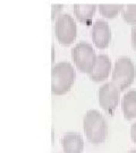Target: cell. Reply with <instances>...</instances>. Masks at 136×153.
Masks as SVG:
<instances>
[{"label":"cell","mask_w":136,"mask_h":153,"mask_svg":"<svg viewBox=\"0 0 136 153\" xmlns=\"http://www.w3.org/2000/svg\"><path fill=\"white\" fill-rule=\"evenodd\" d=\"M111 71H112L111 59L109 58V56L100 53L97 57L95 65L93 67L92 71L88 74V76L93 82H103L109 77Z\"/></svg>","instance_id":"8"},{"label":"cell","mask_w":136,"mask_h":153,"mask_svg":"<svg viewBox=\"0 0 136 153\" xmlns=\"http://www.w3.org/2000/svg\"><path fill=\"white\" fill-rule=\"evenodd\" d=\"M128 153H136V150H131Z\"/></svg>","instance_id":"18"},{"label":"cell","mask_w":136,"mask_h":153,"mask_svg":"<svg viewBox=\"0 0 136 153\" xmlns=\"http://www.w3.org/2000/svg\"><path fill=\"white\" fill-rule=\"evenodd\" d=\"M121 17L126 23L134 25L136 23V4H126L121 9Z\"/></svg>","instance_id":"13"},{"label":"cell","mask_w":136,"mask_h":153,"mask_svg":"<svg viewBox=\"0 0 136 153\" xmlns=\"http://www.w3.org/2000/svg\"><path fill=\"white\" fill-rule=\"evenodd\" d=\"M75 69L71 62L60 61L51 68V93L54 95H64L71 91L75 83Z\"/></svg>","instance_id":"1"},{"label":"cell","mask_w":136,"mask_h":153,"mask_svg":"<svg viewBox=\"0 0 136 153\" xmlns=\"http://www.w3.org/2000/svg\"><path fill=\"white\" fill-rule=\"evenodd\" d=\"M124 4H99L98 9L104 18L112 19L121 13Z\"/></svg>","instance_id":"12"},{"label":"cell","mask_w":136,"mask_h":153,"mask_svg":"<svg viewBox=\"0 0 136 153\" xmlns=\"http://www.w3.org/2000/svg\"><path fill=\"white\" fill-rule=\"evenodd\" d=\"M54 34L61 45H71L77 36V25L69 14H60L54 23Z\"/></svg>","instance_id":"5"},{"label":"cell","mask_w":136,"mask_h":153,"mask_svg":"<svg viewBox=\"0 0 136 153\" xmlns=\"http://www.w3.org/2000/svg\"><path fill=\"white\" fill-rule=\"evenodd\" d=\"M131 36H132V47L133 49L136 51V23L134 25H132V32H131Z\"/></svg>","instance_id":"15"},{"label":"cell","mask_w":136,"mask_h":153,"mask_svg":"<svg viewBox=\"0 0 136 153\" xmlns=\"http://www.w3.org/2000/svg\"><path fill=\"white\" fill-rule=\"evenodd\" d=\"M97 57L98 55L94 48L86 41H81L76 43L71 50V58L74 64L77 69L84 74H90L92 71L97 61Z\"/></svg>","instance_id":"4"},{"label":"cell","mask_w":136,"mask_h":153,"mask_svg":"<svg viewBox=\"0 0 136 153\" xmlns=\"http://www.w3.org/2000/svg\"><path fill=\"white\" fill-rule=\"evenodd\" d=\"M52 61H54V48L52 47Z\"/></svg>","instance_id":"17"},{"label":"cell","mask_w":136,"mask_h":153,"mask_svg":"<svg viewBox=\"0 0 136 153\" xmlns=\"http://www.w3.org/2000/svg\"><path fill=\"white\" fill-rule=\"evenodd\" d=\"M131 137L132 141L136 144V121H134L131 126Z\"/></svg>","instance_id":"16"},{"label":"cell","mask_w":136,"mask_h":153,"mask_svg":"<svg viewBox=\"0 0 136 153\" xmlns=\"http://www.w3.org/2000/svg\"><path fill=\"white\" fill-rule=\"evenodd\" d=\"M100 107L109 114H114L120 102V90L112 82L102 84L98 92Z\"/></svg>","instance_id":"6"},{"label":"cell","mask_w":136,"mask_h":153,"mask_svg":"<svg viewBox=\"0 0 136 153\" xmlns=\"http://www.w3.org/2000/svg\"><path fill=\"white\" fill-rule=\"evenodd\" d=\"M136 75V68L134 61L129 57H120L114 65L111 71V78L120 91H125L131 86Z\"/></svg>","instance_id":"3"},{"label":"cell","mask_w":136,"mask_h":153,"mask_svg":"<svg viewBox=\"0 0 136 153\" xmlns=\"http://www.w3.org/2000/svg\"><path fill=\"white\" fill-rule=\"evenodd\" d=\"M61 146L65 153H82L84 150L83 137L76 131L66 133L61 138Z\"/></svg>","instance_id":"9"},{"label":"cell","mask_w":136,"mask_h":153,"mask_svg":"<svg viewBox=\"0 0 136 153\" xmlns=\"http://www.w3.org/2000/svg\"><path fill=\"white\" fill-rule=\"evenodd\" d=\"M111 27L103 19H98L92 24L91 38L94 45L99 49L108 48L111 42Z\"/></svg>","instance_id":"7"},{"label":"cell","mask_w":136,"mask_h":153,"mask_svg":"<svg viewBox=\"0 0 136 153\" xmlns=\"http://www.w3.org/2000/svg\"><path fill=\"white\" fill-rule=\"evenodd\" d=\"M83 128L92 144H101L108 136V124L99 110H87L83 118Z\"/></svg>","instance_id":"2"},{"label":"cell","mask_w":136,"mask_h":153,"mask_svg":"<svg viewBox=\"0 0 136 153\" xmlns=\"http://www.w3.org/2000/svg\"><path fill=\"white\" fill-rule=\"evenodd\" d=\"M98 8V5L95 4H75L73 7L74 15L81 23H84L85 25H90L92 23L94 13Z\"/></svg>","instance_id":"10"},{"label":"cell","mask_w":136,"mask_h":153,"mask_svg":"<svg viewBox=\"0 0 136 153\" xmlns=\"http://www.w3.org/2000/svg\"><path fill=\"white\" fill-rule=\"evenodd\" d=\"M123 115L127 120L136 117V90H129L121 98Z\"/></svg>","instance_id":"11"},{"label":"cell","mask_w":136,"mask_h":153,"mask_svg":"<svg viewBox=\"0 0 136 153\" xmlns=\"http://www.w3.org/2000/svg\"><path fill=\"white\" fill-rule=\"evenodd\" d=\"M62 8H64V5H61V4H54V5L51 6V18H52V21H54V18L60 16V11L62 10Z\"/></svg>","instance_id":"14"}]
</instances>
